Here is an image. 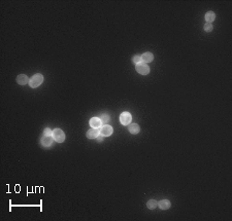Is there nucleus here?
Masks as SVG:
<instances>
[{"instance_id":"obj_15","label":"nucleus","mask_w":232,"mask_h":221,"mask_svg":"<svg viewBox=\"0 0 232 221\" xmlns=\"http://www.w3.org/2000/svg\"><path fill=\"white\" fill-rule=\"evenodd\" d=\"M100 120L102 123H104V125H107V122L109 121V116L106 115V114H103V115L100 116Z\"/></svg>"},{"instance_id":"obj_4","label":"nucleus","mask_w":232,"mask_h":221,"mask_svg":"<svg viewBox=\"0 0 232 221\" xmlns=\"http://www.w3.org/2000/svg\"><path fill=\"white\" fill-rule=\"evenodd\" d=\"M131 120H132V116L129 112L127 111H124L122 114L120 115V121L123 125H128L131 123Z\"/></svg>"},{"instance_id":"obj_11","label":"nucleus","mask_w":232,"mask_h":221,"mask_svg":"<svg viewBox=\"0 0 232 221\" xmlns=\"http://www.w3.org/2000/svg\"><path fill=\"white\" fill-rule=\"evenodd\" d=\"M154 60V56H153V54L152 53H144V54H142V62H144V63H151L152 61Z\"/></svg>"},{"instance_id":"obj_13","label":"nucleus","mask_w":232,"mask_h":221,"mask_svg":"<svg viewBox=\"0 0 232 221\" xmlns=\"http://www.w3.org/2000/svg\"><path fill=\"white\" fill-rule=\"evenodd\" d=\"M214 19H216V14H214V12H206V14H205V21H206V23L212 24V22H214Z\"/></svg>"},{"instance_id":"obj_2","label":"nucleus","mask_w":232,"mask_h":221,"mask_svg":"<svg viewBox=\"0 0 232 221\" xmlns=\"http://www.w3.org/2000/svg\"><path fill=\"white\" fill-rule=\"evenodd\" d=\"M135 69H136V71L142 75H147L150 73V67L144 62H140V63H138V64H136Z\"/></svg>"},{"instance_id":"obj_6","label":"nucleus","mask_w":232,"mask_h":221,"mask_svg":"<svg viewBox=\"0 0 232 221\" xmlns=\"http://www.w3.org/2000/svg\"><path fill=\"white\" fill-rule=\"evenodd\" d=\"M99 135H100V131L98 129H94V128H92V129L87 132V137L89 139H96Z\"/></svg>"},{"instance_id":"obj_18","label":"nucleus","mask_w":232,"mask_h":221,"mask_svg":"<svg viewBox=\"0 0 232 221\" xmlns=\"http://www.w3.org/2000/svg\"><path fill=\"white\" fill-rule=\"evenodd\" d=\"M43 136H53V131L51 129H49V128H47L43 131Z\"/></svg>"},{"instance_id":"obj_14","label":"nucleus","mask_w":232,"mask_h":221,"mask_svg":"<svg viewBox=\"0 0 232 221\" xmlns=\"http://www.w3.org/2000/svg\"><path fill=\"white\" fill-rule=\"evenodd\" d=\"M157 206H158V203H157V201H155V200H150L148 203H147V207H148L150 210L155 209Z\"/></svg>"},{"instance_id":"obj_12","label":"nucleus","mask_w":232,"mask_h":221,"mask_svg":"<svg viewBox=\"0 0 232 221\" xmlns=\"http://www.w3.org/2000/svg\"><path fill=\"white\" fill-rule=\"evenodd\" d=\"M158 206H159V208L161 210H168L169 208H170L171 204L168 200H163V201H160L159 203H158Z\"/></svg>"},{"instance_id":"obj_10","label":"nucleus","mask_w":232,"mask_h":221,"mask_svg":"<svg viewBox=\"0 0 232 221\" xmlns=\"http://www.w3.org/2000/svg\"><path fill=\"white\" fill-rule=\"evenodd\" d=\"M128 130L133 135H136V134H138L140 132V128L137 123H130V125H128Z\"/></svg>"},{"instance_id":"obj_8","label":"nucleus","mask_w":232,"mask_h":221,"mask_svg":"<svg viewBox=\"0 0 232 221\" xmlns=\"http://www.w3.org/2000/svg\"><path fill=\"white\" fill-rule=\"evenodd\" d=\"M53 142H54V138L52 137V136H43L42 139V146H45V147L52 146Z\"/></svg>"},{"instance_id":"obj_7","label":"nucleus","mask_w":232,"mask_h":221,"mask_svg":"<svg viewBox=\"0 0 232 221\" xmlns=\"http://www.w3.org/2000/svg\"><path fill=\"white\" fill-rule=\"evenodd\" d=\"M89 122H90L91 128H94V129H99L102 127V122H101L100 118L98 117H92Z\"/></svg>"},{"instance_id":"obj_9","label":"nucleus","mask_w":232,"mask_h":221,"mask_svg":"<svg viewBox=\"0 0 232 221\" xmlns=\"http://www.w3.org/2000/svg\"><path fill=\"white\" fill-rule=\"evenodd\" d=\"M29 80L30 79L28 78V76L26 74H20V75H18V77H17V82H18L20 86H25V84L29 83Z\"/></svg>"},{"instance_id":"obj_16","label":"nucleus","mask_w":232,"mask_h":221,"mask_svg":"<svg viewBox=\"0 0 232 221\" xmlns=\"http://www.w3.org/2000/svg\"><path fill=\"white\" fill-rule=\"evenodd\" d=\"M132 62L134 63V64H138V63L142 62V57L140 56H134L133 58H132Z\"/></svg>"},{"instance_id":"obj_17","label":"nucleus","mask_w":232,"mask_h":221,"mask_svg":"<svg viewBox=\"0 0 232 221\" xmlns=\"http://www.w3.org/2000/svg\"><path fill=\"white\" fill-rule=\"evenodd\" d=\"M203 29H204V31H206V32H211L212 30V25L211 23H206L204 25V27H203Z\"/></svg>"},{"instance_id":"obj_1","label":"nucleus","mask_w":232,"mask_h":221,"mask_svg":"<svg viewBox=\"0 0 232 221\" xmlns=\"http://www.w3.org/2000/svg\"><path fill=\"white\" fill-rule=\"evenodd\" d=\"M43 82V76L42 74L40 73H37V74L33 75V76L30 78L29 80V86H31L32 88H38Z\"/></svg>"},{"instance_id":"obj_5","label":"nucleus","mask_w":232,"mask_h":221,"mask_svg":"<svg viewBox=\"0 0 232 221\" xmlns=\"http://www.w3.org/2000/svg\"><path fill=\"white\" fill-rule=\"evenodd\" d=\"M112 134V128L108 125H104L100 129V135L103 137H108Z\"/></svg>"},{"instance_id":"obj_3","label":"nucleus","mask_w":232,"mask_h":221,"mask_svg":"<svg viewBox=\"0 0 232 221\" xmlns=\"http://www.w3.org/2000/svg\"><path fill=\"white\" fill-rule=\"evenodd\" d=\"M52 137L54 138L55 141H57L58 143H62V142H64V140H65V134L62 130L55 129L53 131V136H52Z\"/></svg>"},{"instance_id":"obj_19","label":"nucleus","mask_w":232,"mask_h":221,"mask_svg":"<svg viewBox=\"0 0 232 221\" xmlns=\"http://www.w3.org/2000/svg\"><path fill=\"white\" fill-rule=\"evenodd\" d=\"M96 139H97V141H98V142H102V140H103V136H100V135H99L98 137L96 138Z\"/></svg>"}]
</instances>
